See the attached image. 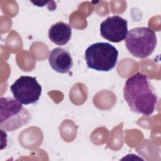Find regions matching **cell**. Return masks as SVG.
I'll use <instances>...</instances> for the list:
<instances>
[{
  "instance_id": "cell-2",
  "label": "cell",
  "mask_w": 161,
  "mask_h": 161,
  "mask_svg": "<svg viewBox=\"0 0 161 161\" xmlns=\"http://www.w3.org/2000/svg\"><path fill=\"white\" fill-rule=\"evenodd\" d=\"M0 104V127L2 130L13 131L30 121L28 111L15 98L2 97Z\"/></svg>"
},
{
  "instance_id": "cell-4",
  "label": "cell",
  "mask_w": 161,
  "mask_h": 161,
  "mask_svg": "<svg viewBox=\"0 0 161 161\" xmlns=\"http://www.w3.org/2000/svg\"><path fill=\"white\" fill-rule=\"evenodd\" d=\"M125 45L133 56L145 58L154 51L157 36L155 31L148 27H136L128 32Z\"/></svg>"
},
{
  "instance_id": "cell-7",
  "label": "cell",
  "mask_w": 161,
  "mask_h": 161,
  "mask_svg": "<svg viewBox=\"0 0 161 161\" xmlns=\"http://www.w3.org/2000/svg\"><path fill=\"white\" fill-rule=\"evenodd\" d=\"M48 62L54 70L61 74L68 72L73 65L70 53L61 47L55 48L50 52Z\"/></svg>"
},
{
  "instance_id": "cell-6",
  "label": "cell",
  "mask_w": 161,
  "mask_h": 161,
  "mask_svg": "<svg viewBox=\"0 0 161 161\" xmlns=\"http://www.w3.org/2000/svg\"><path fill=\"white\" fill-rule=\"evenodd\" d=\"M101 35L107 40L118 43L124 40L128 34V22L119 16L108 17L100 25Z\"/></svg>"
},
{
  "instance_id": "cell-8",
  "label": "cell",
  "mask_w": 161,
  "mask_h": 161,
  "mask_svg": "<svg viewBox=\"0 0 161 161\" xmlns=\"http://www.w3.org/2000/svg\"><path fill=\"white\" fill-rule=\"evenodd\" d=\"M72 28L70 25L62 21L52 25L48 30V38L58 45H64L70 40Z\"/></svg>"
},
{
  "instance_id": "cell-1",
  "label": "cell",
  "mask_w": 161,
  "mask_h": 161,
  "mask_svg": "<svg viewBox=\"0 0 161 161\" xmlns=\"http://www.w3.org/2000/svg\"><path fill=\"white\" fill-rule=\"evenodd\" d=\"M123 96L132 111L145 116L154 112L158 102L147 75L141 72L133 74L126 80Z\"/></svg>"
},
{
  "instance_id": "cell-5",
  "label": "cell",
  "mask_w": 161,
  "mask_h": 161,
  "mask_svg": "<svg viewBox=\"0 0 161 161\" xmlns=\"http://www.w3.org/2000/svg\"><path fill=\"white\" fill-rule=\"evenodd\" d=\"M14 98L22 104L35 103L42 94V86L35 77L21 76L11 86Z\"/></svg>"
},
{
  "instance_id": "cell-3",
  "label": "cell",
  "mask_w": 161,
  "mask_h": 161,
  "mask_svg": "<svg viewBox=\"0 0 161 161\" xmlns=\"http://www.w3.org/2000/svg\"><path fill=\"white\" fill-rule=\"evenodd\" d=\"M118 51L109 43L97 42L89 45L85 52L87 67L97 71L108 72L117 63Z\"/></svg>"
}]
</instances>
